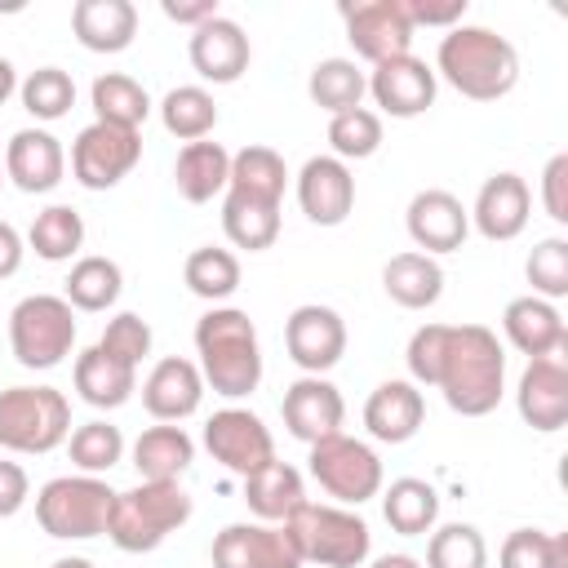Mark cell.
<instances>
[{
  "mask_svg": "<svg viewBox=\"0 0 568 568\" xmlns=\"http://www.w3.org/2000/svg\"><path fill=\"white\" fill-rule=\"evenodd\" d=\"M413 386H435L462 417H484L506 390V351L484 324H422L408 337Z\"/></svg>",
  "mask_w": 568,
  "mask_h": 568,
  "instance_id": "cell-1",
  "label": "cell"
},
{
  "mask_svg": "<svg viewBox=\"0 0 568 568\" xmlns=\"http://www.w3.org/2000/svg\"><path fill=\"white\" fill-rule=\"evenodd\" d=\"M195 355H200V377L213 386L222 399H244L262 382V342L240 306H213L195 324Z\"/></svg>",
  "mask_w": 568,
  "mask_h": 568,
  "instance_id": "cell-2",
  "label": "cell"
},
{
  "mask_svg": "<svg viewBox=\"0 0 568 568\" xmlns=\"http://www.w3.org/2000/svg\"><path fill=\"white\" fill-rule=\"evenodd\" d=\"M435 75H444L470 102H497L519 84V53L506 36L462 22L439 40Z\"/></svg>",
  "mask_w": 568,
  "mask_h": 568,
  "instance_id": "cell-3",
  "label": "cell"
},
{
  "mask_svg": "<svg viewBox=\"0 0 568 568\" xmlns=\"http://www.w3.org/2000/svg\"><path fill=\"white\" fill-rule=\"evenodd\" d=\"M191 510H195V501L186 497V488L178 479H138L133 488L115 493L106 537L124 555H146L169 532H178L191 519Z\"/></svg>",
  "mask_w": 568,
  "mask_h": 568,
  "instance_id": "cell-4",
  "label": "cell"
},
{
  "mask_svg": "<svg viewBox=\"0 0 568 568\" xmlns=\"http://www.w3.org/2000/svg\"><path fill=\"white\" fill-rule=\"evenodd\" d=\"M302 564H320V568H364L368 550H373V532L368 524L346 510V506H320V501H302L288 519H284Z\"/></svg>",
  "mask_w": 568,
  "mask_h": 568,
  "instance_id": "cell-5",
  "label": "cell"
},
{
  "mask_svg": "<svg viewBox=\"0 0 568 568\" xmlns=\"http://www.w3.org/2000/svg\"><path fill=\"white\" fill-rule=\"evenodd\" d=\"M71 435V404L58 386H4L0 390V448L53 453Z\"/></svg>",
  "mask_w": 568,
  "mask_h": 568,
  "instance_id": "cell-6",
  "label": "cell"
},
{
  "mask_svg": "<svg viewBox=\"0 0 568 568\" xmlns=\"http://www.w3.org/2000/svg\"><path fill=\"white\" fill-rule=\"evenodd\" d=\"M115 488L98 475H58L36 493V519L58 541H89L106 532Z\"/></svg>",
  "mask_w": 568,
  "mask_h": 568,
  "instance_id": "cell-7",
  "label": "cell"
},
{
  "mask_svg": "<svg viewBox=\"0 0 568 568\" xmlns=\"http://www.w3.org/2000/svg\"><path fill=\"white\" fill-rule=\"evenodd\" d=\"M9 346L22 368H58L75 346V311L58 293H31L9 311Z\"/></svg>",
  "mask_w": 568,
  "mask_h": 568,
  "instance_id": "cell-8",
  "label": "cell"
},
{
  "mask_svg": "<svg viewBox=\"0 0 568 568\" xmlns=\"http://www.w3.org/2000/svg\"><path fill=\"white\" fill-rule=\"evenodd\" d=\"M306 462H311V479L342 506H364L368 497L382 493V457L346 430L311 444Z\"/></svg>",
  "mask_w": 568,
  "mask_h": 568,
  "instance_id": "cell-9",
  "label": "cell"
},
{
  "mask_svg": "<svg viewBox=\"0 0 568 568\" xmlns=\"http://www.w3.org/2000/svg\"><path fill=\"white\" fill-rule=\"evenodd\" d=\"M142 160V133L138 129H120V124H84L71 142V173L84 191H111L120 186L133 164Z\"/></svg>",
  "mask_w": 568,
  "mask_h": 568,
  "instance_id": "cell-10",
  "label": "cell"
},
{
  "mask_svg": "<svg viewBox=\"0 0 568 568\" xmlns=\"http://www.w3.org/2000/svg\"><path fill=\"white\" fill-rule=\"evenodd\" d=\"M342 22H346V40L364 62H390L413 53V22L404 13L399 0H359V4H342Z\"/></svg>",
  "mask_w": 568,
  "mask_h": 568,
  "instance_id": "cell-11",
  "label": "cell"
},
{
  "mask_svg": "<svg viewBox=\"0 0 568 568\" xmlns=\"http://www.w3.org/2000/svg\"><path fill=\"white\" fill-rule=\"evenodd\" d=\"M204 448L213 453V462H222L240 479L275 457V439H271L266 422L248 408H217L204 422Z\"/></svg>",
  "mask_w": 568,
  "mask_h": 568,
  "instance_id": "cell-12",
  "label": "cell"
},
{
  "mask_svg": "<svg viewBox=\"0 0 568 568\" xmlns=\"http://www.w3.org/2000/svg\"><path fill=\"white\" fill-rule=\"evenodd\" d=\"M284 346H288V359H293L302 373L324 377V373L346 355V320H342L333 306L306 302V306H297V311L284 320Z\"/></svg>",
  "mask_w": 568,
  "mask_h": 568,
  "instance_id": "cell-13",
  "label": "cell"
},
{
  "mask_svg": "<svg viewBox=\"0 0 568 568\" xmlns=\"http://www.w3.org/2000/svg\"><path fill=\"white\" fill-rule=\"evenodd\" d=\"M213 568H302L284 524H226L213 537Z\"/></svg>",
  "mask_w": 568,
  "mask_h": 568,
  "instance_id": "cell-14",
  "label": "cell"
},
{
  "mask_svg": "<svg viewBox=\"0 0 568 568\" xmlns=\"http://www.w3.org/2000/svg\"><path fill=\"white\" fill-rule=\"evenodd\" d=\"M404 226H408V240L417 244V253L435 257V253H453L466 244L470 235V209L444 191V186H426L408 200V213H404Z\"/></svg>",
  "mask_w": 568,
  "mask_h": 568,
  "instance_id": "cell-15",
  "label": "cell"
},
{
  "mask_svg": "<svg viewBox=\"0 0 568 568\" xmlns=\"http://www.w3.org/2000/svg\"><path fill=\"white\" fill-rule=\"evenodd\" d=\"M368 93H373V102H377L386 115L413 120V115H422L426 106H435L439 75H435L422 58L404 53V58L377 62V67L368 71Z\"/></svg>",
  "mask_w": 568,
  "mask_h": 568,
  "instance_id": "cell-16",
  "label": "cell"
},
{
  "mask_svg": "<svg viewBox=\"0 0 568 568\" xmlns=\"http://www.w3.org/2000/svg\"><path fill=\"white\" fill-rule=\"evenodd\" d=\"M515 404L532 430H541V435L564 430V422H568V359L564 355L528 359V368L519 373V386H515Z\"/></svg>",
  "mask_w": 568,
  "mask_h": 568,
  "instance_id": "cell-17",
  "label": "cell"
},
{
  "mask_svg": "<svg viewBox=\"0 0 568 568\" xmlns=\"http://www.w3.org/2000/svg\"><path fill=\"white\" fill-rule=\"evenodd\" d=\"M280 413H284L288 435L311 448V444H320V439H328V435L342 430V422H346V399H342V390H337L328 377H311V373H306V377H297V382L284 390Z\"/></svg>",
  "mask_w": 568,
  "mask_h": 568,
  "instance_id": "cell-18",
  "label": "cell"
},
{
  "mask_svg": "<svg viewBox=\"0 0 568 568\" xmlns=\"http://www.w3.org/2000/svg\"><path fill=\"white\" fill-rule=\"evenodd\" d=\"M297 204L315 226H342L355 209V178L337 155H311L297 173Z\"/></svg>",
  "mask_w": 568,
  "mask_h": 568,
  "instance_id": "cell-19",
  "label": "cell"
},
{
  "mask_svg": "<svg viewBox=\"0 0 568 568\" xmlns=\"http://www.w3.org/2000/svg\"><path fill=\"white\" fill-rule=\"evenodd\" d=\"M67 173V151L49 129H18L4 142V178L27 191V195H44L62 182Z\"/></svg>",
  "mask_w": 568,
  "mask_h": 568,
  "instance_id": "cell-20",
  "label": "cell"
},
{
  "mask_svg": "<svg viewBox=\"0 0 568 568\" xmlns=\"http://www.w3.org/2000/svg\"><path fill=\"white\" fill-rule=\"evenodd\" d=\"M528 217H532V191H528V182L519 173H493L479 186L475 209H470L475 231L484 240H493V244H506V240L524 235Z\"/></svg>",
  "mask_w": 568,
  "mask_h": 568,
  "instance_id": "cell-21",
  "label": "cell"
},
{
  "mask_svg": "<svg viewBox=\"0 0 568 568\" xmlns=\"http://www.w3.org/2000/svg\"><path fill=\"white\" fill-rule=\"evenodd\" d=\"M186 53H191V67H195L204 80H213V84H235V80L248 71V58H253L244 27L231 22V18H222V13L209 18V22H200V27L191 31Z\"/></svg>",
  "mask_w": 568,
  "mask_h": 568,
  "instance_id": "cell-22",
  "label": "cell"
},
{
  "mask_svg": "<svg viewBox=\"0 0 568 568\" xmlns=\"http://www.w3.org/2000/svg\"><path fill=\"white\" fill-rule=\"evenodd\" d=\"M204 399V377L195 359L182 355H164L155 359V368L142 382V408L155 422H186Z\"/></svg>",
  "mask_w": 568,
  "mask_h": 568,
  "instance_id": "cell-23",
  "label": "cell"
},
{
  "mask_svg": "<svg viewBox=\"0 0 568 568\" xmlns=\"http://www.w3.org/2000/svg\"><path fill=\"white\" fill-rule=\"evenodd\" d=\"M501 328H506V342L528 355V359H541V355H564L568 351V328H564V315L555 311V302L546 297H515L506 302L501 311Z\"/></svg>",
  "mask_w": 568,
  "mask_h": 568,
  "instance_id": "cell-24",
  "label": "cell"
},
{
  "mask_svg": "<svg viewBox=\"0 0 568 568\" xmlns=\"http://www.w3.org/2000/svg\"><path fill=\"white\" fill-rule=\"evenodd\" d=\"M422 422H426V399H422V390H417L413 382H404V377L382 382V386L368 395V404H364V426H368V435L382 439V444H408V439L422 430Z\"/></svg>",
  "mask_w": 568,
  "mask_h": 568,
  "instance_id": "cell-25",
  "label": "cell"
},
{
  "mask_svg": "<svg viewBox=\"0 0 568 568\" xmlns=\"http://www.w3.org/2000/svg\"><path fill=\"white\" fill-rule=\"evenodd\" d=\"M71 31L89 53H124L138 36V9L129 0H75Z\"/></svg>",
  "mask_w": 568,
  "mask_h": 568,
  "instance_id": "cell-26",
  "label": "cell"
},
{
  "mask_svg": "<svg viewBox=\"0 0 568 568\" xmlns=\"http://www.w3.org/2000/svg\"><path fill=\"white\" fill-rule=\"evenodd\" d=\"M226 178H231V151L222 142H186L178 151V164H173V186L186 204H209L213 195L226 191Z\"/></svg>",
  "mask_w": 568,
  "mask_h": 568,
  "instance_id": "cell-27",
  "label": "cell"
},
{
  "mask_svg": "<svg viewBox=\"0 0 568 568\" xmlns=\"http://www.w3.org/2000/svg\"><path fill=\"white\" fill-rule=\"evenodd\" d=\"M382 288H386V297H390L395 306H404V311H426V306H435L439 293H444V266H439L435 257L417 253V248L395 253V257L382 266Z\"/></svg>",
  "mask_w": 568,
  "mask_h": 568,
  "instance_id": "cell-28",
  "label": "cell"
},
{
  "mask_svg": "<svg viewBox=\"0 0 568 568\" xmlns=\"http://www.w3.org/2000/svg\"><path fill=\"white\" fill-rule=\"evenodd\" d=\"M75 390L84 404L93 408H120L129 404V395L138 390V368L120 364L115 355H106L98 342L89 351L75 355Z\"/></svg>",
  "mask_w": 568,
  "mask_h": 568,
  "instance_id": "cell-29",
  "label": "cell"
},
{
  "mask_svg": "<svg viewBox=\"0 0 568 568\" xmlns=\"http://www.w3.org/2000/svg\"><path fill=\"white\" fill-rule=\"evenodd\" d=\"M244 501H248V510L262 524H284L306 501V488H302V475L288 462L271 457L266 466H257L253 475H244Z\"/></svg>",
  "mask_w": 568,
  "mask_h": 568,
  "instance_id": "cell-30",
  "label": "cell"
},
{
  "mask_svg": "<svg viewBox=\"0 0 568 568\" xmlns=\"http://www.w3.org/2000/svg\"><path fill=\"white\" fill-rule=\"evenodd\" d=\"M191 462H195V444L178 422L146 426L133 439V466L142 479H182Z\"/></svg>",
  "mask_w": 568,
  "mask_h": 568,
  "instance_id": "cell-31",
  "label": "cell"
},
{
  "mask_svg": "<svg viewBox=\"0 0 568 568\" xmlns=\"http://www.w3.org/2000/svg\"><path fill=\"white\" fill-rule=\"evenodd\" d=\"M382 515L399 537H426L439 519V493L435 484L413 479V475L390 479V488L382 493Z\"/></svg>",
  "mask_w": 568,
  "mask_h": 568,
  "instance_id": "cell-32",
  "label": "cell"
},
{
  "mask_svg": "<svg viewBox=\"0 0 568 568\" xmlns=\"http://www.w3.org/2000/svg\"><path fill=\"white\" fill-rule=\"evenodd\" d=\"M222 231H226V240L235 248L262 253V248H271L280 240V204L226 191V200H222Z\"/></svg>",
  "mask_w": 568,
  "mask_h": 568,
  "instance_id": "cell-33",
  "label": "cell"
},
{
  "mask_svg": "<svg viewBox=\"0 0 568 568\" xmlns=\"http://www.w3.org/2000/svg\"><path fill=\"white\" fill-rule=\"evenodd\" d=\"M284 186H288V169H284V155L280 151H271V146H244V151L231 155L226 191H240V195L280 204L284 200Z\"/></svg>",
  "mask_w": 568,
  "mask_h": 568,
  "instance_id": "cell-34",
  "label": "cell"
},
{
  "mask_svg": "<svg viewBox=\"0 0 568 568\" xmlns=\"http://www.w3.org/2000/svg\"><path fill=\"white\" fill-rule=\"evenodd\" d=\"M89 98H93V115H98L102 124L142 129L146 115H151V93H146L133 75H124V71H106V75H98L93 89H89Z\"/></svg>",
  "mask_w": 568,
  "mask_h": 568,
  "instance_id": "cell-35",
  "label": "cell"
},
{
  "mask_svg": "<svg viewBox=\"0 0 568 568\" xmlns=\"http://www.w3.org/2000/svg\"><path fill=\"white\" fill-rule=\"evenodd\" d=\"M120 288H124L120 262H111L102 253H89L71 266V275L62 284V297L71 302V311H106V306H115Z\"/></svg>",
  "mask_w": 568,
  "mask_h": 568,
  "instance_id": "cell-36",
  "label": "cell"
},
{
  "mask_svg": "<svg viewBox=\"0 0 568 568\" xmlns=\"http://www.w3.org/2000/svg\"><path fill=\"white\" fill-rule=\"evenodd\" d=\"M306 93H311V102H315L320 111L342 115V111H351V106L364 102V93H368V75H364L351 58H324V62L311 67Z\"/></svg>",
  "mask_w": 568,
  "mask_h": 568,
  "instance_id": "cell-37",
  "label": "cell"
},
{
  "mask_svg": "<svg viewBox=\"0 0 568 568\" xmlns=\"http://www.w3.org/2000/svg\"><path fill=\"white\" fill-rule=\"evenodd\" d=\"M160 124L178 138V142H200L217 129V102L209 89L200 84H178L164 93L160 102Z\"/></svg>",
  "mask_w": 568,
  "mask_h": 568,
  "instance_id": "cell-38",
  "label": "cell"
},
{
  "mask_svg": "<svg viewBox=\"0 0 568 568\" xmlns=\"http://www.w3.org/2000/svg\"><path fill=\"white\" fill-rule=\"evenodd\" d=\"M27 244L44 262H71L84 244V217L71 204H49V209L36 213V222L27 231Z\"/></svg>",
  "mask_w": 568,
  "mask_h": 568,
  "instance_id": "cell-39",
  "label": "cell"
},
{
  "mask_svg": "<svg viewBox=\"0 0 568 568\" xmlns=\"http://www.w3.org/2000/svg\"><path fill=\"white\" fill-rule=\"evenodd\" d=\"M182 280H186V288H191L195 297H204V302L217 306V302H226V297L240 288V257H235L231 248L200 244V248L186 257Z\"/></svg>",
  "mask_w": 568,
  "mask_h": 568,
  "instance_id": "cell-40",
  "label": "cell"
},
{
  "mask_svg": "<svg viewBox=\"0 0 568 568\" xmlns=\"http://www.w3.org/2000/svg\"><path fill=\"white\" fill-rule=\"evenodd\" d=\"M426 568H488V541L475 524H439L426 541Z\"/></svg>",
  "mask_w": 568,
  "mask_h": 568,
  "instance_id": "cell-41",
  "label": "cell"
},
{
  "mask_svg": "<svg viewBox=\"0 0 568 568\" xmlns=\"http://www.w3.org/2000/svg\"><path fill=\"white\" fill-rule=\"evenodd\" d=\"M67 448H71V466H80V475H102V470L120 466L124 435H120V426L93 417V422H84L67 435Z\"/></svg>",
  "mask_w": 568,
  "mask_h": 568,
  "instance_id": "cell-42",
  "label": "cell"
},
{
  "mask_svg": "<svg viewBox=\"0 0 568 568\" xmlns=\"http://www.w3.org/2000/svg\"><path fill=\"white\" fill-rule=\"evenodd\" d=\"M501 568H568V537L564 532H541V528H515L501 550Z\"/></svg>",
  "mask_w": 568,
  "mask_h": 568,
  "instance_id": "cell-43",
  "label": "cell"
},
{
  "mask_svg": "<svg viewBox=\"0 0 568 568\" xmlns=\"http://www.w3.org/2000/svg\"><path fill=\"white\" fill-rule=\"evenodd\" d=\"M18 93H22V106H27V115H36V120H62L71 106H75V80L62 71V67H36L22 84H18Z\"/></svg>",
  "mask_w": 568,
  "mask_h": 568,
  "instance_id": "cell-44",
  "label": "cell"
},
{
  "mask_svg": "<svg viewBox=\"0 0 568 568\" xmlns=\"http://www.w3.org/2000/svg\"><path fill=\"white\" fill-rule=\"evenodd\" d=\"M328 146H333V155L342 164L377 155V146H382V115L368 111V106H351V111L333 115L328 120Z\"/></svg>",
  "mask_w": 568,
  "mask_h": 568,
  "instance_id": "cell-45",
  "label": "cell"
},
{
  "mask_svg": "<svg viewBox=\"0 0 568 568\" xmlns=\"http://www.w3.org/2000/svg\"><path fill=\"white\" fill-rule=\"evenodd\" d=\"M524 275L532 284V297L559 302L568 293V240L564 235L537 240L532 253H528V262H524Z\"/></svg>",
  "mask_w": 568,
  "mask_h": 568,
  "instance_id": "cell-46",
  "label": "cell"
},
{
  "mask_svg": "<svg viewBox=\"0 0 568 568\" xmlns=\"http://www.w3.org/2000/svg\"><path fill=\"white\" fill-rule=\"evenodd\" d=\"M98 346H102L106 355H115L120 364L138 368V364L151 355V324H146L142 315H133V311H120V315L106 320Z\"/></svg>",
  "mask_w": 568,
  "mask_h": 568,
  "instance_id": "cell-47",
  "label": "cell"
},
{
  "mask_svg": "<svg viewBox=\"0 0 568 568\" xmlns=\"http://www.w3.org/2000/svg\"><path fill=\"white\" fill-rule=\"evenodd\" d=\"M541 204L555 222H568V155H550L541 169Z\"/></svg>",
  "mask_w": 568,
  "mask_h": 568,
  "instance_id": "cell-48",
  "label": "cell"
},
{
  "mask_svg": "<svg viewBox=\"0 0 568 568\" xmlns=\"http://www.w3.org/2000/svg\"><path fill=\"white\" fill-rule=\"evenodd\" d=\"M399 4H404V13H408L413 31H417V27H444V31H453V27H462V18H466V0H444V4H430V0H399Z\"/></svg>",
  "mask_w": 568,
  "mask_h": 568,
  "instance_id": "cell-49",
  "label": "cell"
},
{
  "mask_svg": "<svg viewBox=\"0 0 568 568\" xmlns=\"http://www.w3.org/2000/svg\"><path fill=\"white\" fill-rule=\"evenodd\" d=\"M27 497H31L27 470H22L18 462H4V457H0V519L18 515V510L27 506Z\"/></svg>",
  "mask_w": 568,
  "mask_h": 568,
  "instance_id": "cell-50",
  "label": "cell"
},
{
  "mask_svg": "<svg viewBox=\"0 0 568 568\" xmlns=\"http://www.w3.org/2000/svg\"><path fill=\"white\" fill-rule=\"evenodd\" d=\"M164 9V18L169 22H182V27H200V22H209V18H217V0H164L160 4Z\"/></svg>",
  "mask_w": 568,
  "mask_h": 568,
  "instance_id": "cell-51",
  "label": "cell"
},
{
  "mask_svg": "<svg viewBox=\"0 0 568 568\" xmlns=\"http://www.w3.org/2000/svg\"><path fill=\"white\" fill-rule=\"evenodd\" d=\"M22 253H27L22 235H18L9 222H0V280L18 275V266H22Z\"/></svg>",
  "mask_w": 568,
  "mask_h": 568,
  "instance_id": "cell-52",
  "label": "cell"
},
{
  "mask_svg": "<svg viewBox=\"0 0 568 568\" xmlns=\"http://www.w3.org/2000/svg\"><path fill=\"white\" fill-rule=\"evenodd\" d=\"M13 89H18V71H13L9 58H0V106L13 98Z\"/></svg>",
  "mask_w": 568,
  "mask_h": 568,
  "instance_id": "cell-53",
  "label": "cell"
},
{
  "mask_svg": "<svg viewBox=\"0 0 568 568\" xmlns=\"http://www.w3.org/2000/svg\"><path fill=\"white\" fill-rule=\"evenodd\" d=\"M368 568H422L413 555H382V559H373Z\"/></svg>",
  "mask_w": 568,
  "mask_h": 568,
  "instance_id": "cell-54",
  "label": "cell"
},
{
  "mask_svg": "<svg viewBox=\"0 0 568 568\" xmlns=\"http://www.w3.org/2000/svg\"><path fill=\"white\" fill-rule=\"evenodd\" d=\"M49 568H93V564H89L84 555H67V559H53Z\"/></svg>",
  "mask_w": 568,
  "mask_h": 568,
  "instance_id": "cell-55",
  "label": "cell"
},
{
  "mask_svg": "<svg viewBox=\"0 0 568 568\" xmlns=\"http://www.w3.org/2000/svg\"><path fill=\"white\" fill-rule=\"evenodd\" d=\"M0 186H4V169H0Z\"/></svg>",
  "mask_w": 568,
  "mask_h": 568,
  "instance_id": "cell-56",
  "label": "cell"
}]
</instances>
